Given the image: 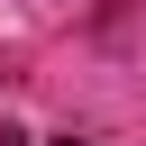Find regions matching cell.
I'll return each instance as SVG.
<instances>
[{
    "instance_id": "1",
    "label": "cell",
    "mask_w": 146,
    "mask_h": 146,
    "mask_svg": "<svg viewBox=\"0 0 146 146\" xmlns=\"http://www.w3.org/2000/svg\"><path fill=\"white\" fill-rule=\"evenodd\" d=\"M0 146H27V137H18V128H0Z\"/></svg>"
},
{
    "instance_id": "2",
    "label": "cell",
    "mask_w": 146,
    "mask_h": 146,
    "mask_svg": "<svg viewBox=\"0 0 146 146\" xmlns=\"http://www.w3.org/2000/svg\"><path fill=\"white\" fill-rule=\"evenodd\" d=\"M55 146H91V137H55Z\"/></svg>"
}]
</instances>
